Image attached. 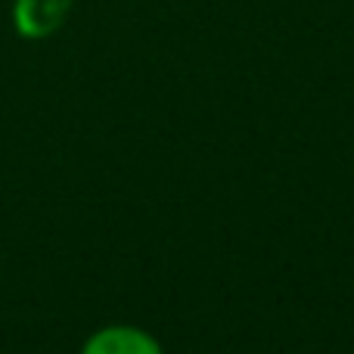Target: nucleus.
<instances>
[{
    "instance_id": "nucleus-2",
    "label": "nucleus",
    "mask_w": 354,
    "mask_h": 354,
    "mask_svg": "<svg viewBox=\"0 0 354 354\" xmlns=\"http://www.w3.org/2000/svg\"><path fill=\"white\" fill-rule=\"evenodd\" d=\"M78 354H165L162 342L149 330L134 324H109L93 330Z\"/></svg>"
},
{
    "instance_id": "nucleus-1",
    "label": "nucleus",
    "mask_w": 354,
    "mask_h": 354,
    "mask_svg": "<svg viewBox=\"0 0 354 354\" xmlns=\"http://www.w3.org/2000/svg\"><path fill=\"white\" fill-rule=\"evenodd\" d=\"M75 0H12L10 22L22 41H47L68 22Z\"/></svg>"
}]
</instances>
